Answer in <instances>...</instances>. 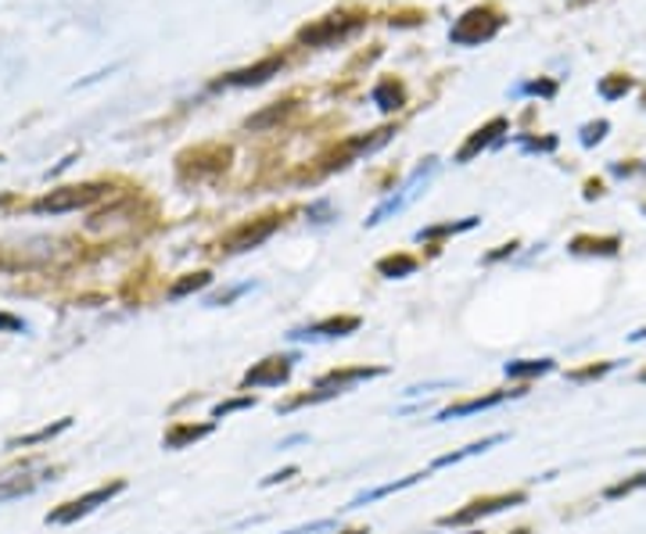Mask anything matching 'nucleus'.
<instances>
[{"label": "nucleus", "instance_id": "nucleus-35", "mask_svg": "<svg viewBox=\"0 0 646 534\" xmlns=\"http://www.w3.org/2000/svg\"><path fill=\"white\" fill-rule=\"evenodd\" d=\"M345 534H367V531H345Z\"/></svg>", "mask_w": 646, "mask_h": 534}, {"label": "nucleus", "instance_id": "nucleus-6", "mask_svg": "<svg viewBox=\"0 0 646 534\" xmlns=\"http://www.w3.org/2000/svg\"><path fill=\"white\" fill-rule=\"evenodd\" d=\"M277 226H280V215H258L252 223H241L237 229H230L223 237V252H252L277 234Z\"/></svg>", "mask_w": 646, "mask_h": 534}, {"label": "nucleus", "instance_id": "nucleus-30", "mask_svg": "<svg viewBox=\"0 0 646 534\" xmlns=\"http://www.w3.org/2000/svg\"><path fill=\"white\" fill-rule=\"evenodd\" d=\"M521 148H525V151H553V148H557V137H542V140H528V137H525V140H521Z\"/></svg>", "mask_w": 646, "mask_h": 534}, {"label": "nucleus", "instance_id": "nucleus-11", "mask_svg": "<svg viewBox=\"0 0 646 534\" xmlns=\"http://www.w3.org/2000/svg\"><path fill=\"white\" fill-rule=\"evenodd\" d=\"M513 395H525V392H493V395H481V398H464V402H456V406L442 409V413H438V420H453V416H467V413L493 409V406H499V402H507V398H513Z\"/></svg>", "mask_w": 646, "mask_h": 534}, {"label": "nucleus", "instance_id": "nucleus-5", "mask_svg": "<svg viewBox=\"0 0 646 534\" xmlns=\"http://www.w3.org/2000/svg\"><path fill=\"white\" fill-rule=\"evenodd\" d=\"M108 194V186H100V183H83V186H62V191H51L47 197H40L36 201V212H72V209H86V205H94V201H100Z\"/></svg>", "mask_w": 646, "mask_h": 534}, {"label": "nucleus", "instance_id": "nucleus-12", "mask_svg": "<svg viewBox=\"0 0 646 534\" xmlns=\"http://www.w3.org/2000/svg\"><path fill=\"white\" fill-rule=\"evenodd\" d=\"M352 330H359V316H335V320L298 330L295 338H345V334H352Z\"/></svg>", "mask_w": 646, "mask_h": 534}, {"label": "nucleus", "instance_id": "nucleus-1", "mask_svg": "<svg viewBox=\"0 0 646 534\" xmlns=\"http://www.w3.org/2000/svg\"><path fill=\"white\" fill-rule=\"evenodd\" d=\"M502 22L507 19L496 8H470L449 29V43H456V47H481V43H488L499 33Z\"/></svg>", "mask_w": 646, "mask_h": 534}, {"label": "nucleus", "instance_id": "nucleus-17", "mask_svg": "<svg viewBox=\"0 0 646 534\" xmlns=\"http://www.w3.org/2000/svg\"><path fill=\"white\" fill-rule=\"evenodd\" d=\"M36 484H40V478H33V473H22V478H8V481H0V502L19 499V495H29Z\"/></svg>", "mask_w": 646, "mask_h": 534}, {"label": "nucleus", "instance_id": "nucleus-32", "mask_svg": "<svg viewBox=\"0 0 646 534\" xmlns=\"http://www.w3.org/2000/svg\"><path fill=\"white\" fill-rule=\"evenodd\" d=\"M0 330H22V320H14V316H0Z\"/></svg>", "mask_w": 646, "mask_h": 534}, {"label": "nucleus", "instance_id": "nucleus-7", "mask_svg": "<svg viewBox=\"0 0 646 534\" xmlns=\"http://www.w3.org/2000/svg\"><path fill=\"white\" fill-rule=\"evenodd\" d=\"M123 481H112V484H105V488H94V492H86V495H80V499H72V502H65V506H57L54 513H47V524H72V521H80V516H86V513H94L100 502H108V499H115L123 492Z\"/></svg>", "mask_w": 646, "mask_h": 534}, {"label": "nucleus", "instance_id": "nucleus-33", "mask_svg": "<svg viewBox=\"0 0 646 534\" xmlns=\"http://www.w3.org/2000/svg\"><path fill=\"white\" fill-rule=\"evenodd\" d=\"M632 341H646V327H643V330H636V334H632Z\"/></svg>", "mask_w": 646, "mask_h": 534}, {"label": "nucleus", "instance_id": "nucleus-15", "mask_svg": "<svg viewBox=\"0 0 646 534\" xmlns=\"http://www.w3.org/2000/svg\"><path fill=\"white\" fill-rule=\"evenodd\" d=\"M212 435V424H180V427H172L169 435H166V449H183V445H191V441H201V438H209Z\"/></svg>", "mask_w": 646, "mask_h": 534}, {"label": "nucleus", "instance_id": "nucleus-4", "mask_svg": "<svg viewBox=\"0 0 646 534\" xmlns=\"http://www.w3.org/2000/svg\"><path fill=\"white\" fill-rule=\"evenodd\" d=\"M359 25H363L359 14H330V19H320L316 25L298 29V43H309V47H330V43L352 36Z\"/></svg>", "mask_w": 646, "mask_h": 534}, {"label": "nucleus", "instance_id": "nucleus-18", "mask_svg": "<svg viewBox=\"0 0 646 534\" xmlns=\"http://www.w3.org/2000/svg\"><path fill=\"white\" fill-rule=\"evenodd\" d=\"M209 273H187L183 280H177L169 287V298L177 301V298H187V295H194V291H201V287H209Z\"/></svg>", "mask_w": 646, "mask_h": 534}, {"label": "nucleus", "instance_id": "nucleus-19", "mask_svg": "<svg viewBox=\"0 0 646 534\" xmlns=\"http://www.w3.org/2000/svg\"><path fill=\"white\" fill-rule=\"evenodd\" d=\"M553 363L550 359H521V363L507 366V377H539V373H550Z\"/></svg>", "mask_w": 646, "mask_h": 534}, {"label": "nucleus", "instance_id": "nucleus-36", "mask_svg": "<svg viewBox=\"0 0 646 534\" xmlns=\"http://www.w3.org/2000/svg\"><path fill=\"white\" fill-rule=\"evenodd\" d=\"M571 4H585V0H571Z\"/></svg>", "mask_w": 646, "mask_h": 534}, {"label": "nucleus", "instance_id": "nucleus-10", "mask_svg": "<svg viewBox=\"0 0 646 534\" xmlns=\"http://www.w3.org/2000/svg\"><path fill=\"white\" fill-rule=\"evenodd\" d=\"M284 68V57H263L258 65H252V68H237V72H230V76H223L215 86H263L266 79H273L277 72Z\"/></svg>", "mask_w": 646, "mask_h": 534}, {"label": "nucleus", "instance_id": "nucleus-37", "mask_svg": "<svg viewBox=\"0 0 646 534\" xmlns=\"http://www.w3.org/2000/svg\"><path fill=\"white\" fill-rule=\"evenodd\" d=\"M643 105H646V94H643Z\"/></svg>", "mask_w": 646, "mask_h": 534}, {"label": "nucleus", "instance_id": "nucleus-2", "mask_svg": "<svg viewBox=\"0 0 646 534\" xmlns=\"http://www.w3.org/2000/svg\"><path fill=\"white\" fill-rule=\"evenodd\" d=\"M381 373H384V366H349V370L324 373V377L316 381L313 392H309V395H298L287 409H295V406H309V402H324V398H330V395H341V392H349L352 384L370 381V377H381Z\"/></svg>", "mask_w": 646, "mask_h": 534}, {"label": "nucleus", "instance_id": "nucleus-22", "mask_svg": "<svg viewBox=\"0 0 646 534\" xmlns=\"http://www.w3.org/2000/svg\"><path fill=\"white\" fill-rule=\"evenodd\" d=\"M68 424H72V420H57L54 427H40V430H33V435H25V438H14V441H11V449H25V445L47 441V438H54V435H62V430H68Z\"/></svg>", "mask_w": 646, "mask_h": 534}, {"label": "nucleus", "instance_id": "nucleus-29", "mask_svg": "<svg viewBox=\"0 0 646 534\" xmlns=\"http://www.w3.org/2000/svg\"><path fill=\"white\" fill-rule=\"evenodd\" d=\"M614 363H600V366H585V370H574L571 373V381H593V377H603Z\"/></svg>", "mask_w": 646, "mask_h": 534}, {"label": "nucleus", "instance_id": "nucleus-14", "mask_svg": "<svg viewBox=\"0 0 646 534\" xmlns=\"http://www.w3.org/2000/svg\"><path fill=\"white\" fill-rule=\"evenodd\" d=\"M370 100H373V105H378L381 111H399V108H402V100H406V90H402V83H395V79H381L378 86H373Z\"/></svg>", "mask_w": 646, "mask_h": 534}, {"label": "nucleus", "instance_id": "nucleus-8", "mask_svg": "<svg viewBox=\"0 0 646 534\" xmlns=\"http://www.w3.org/2000/svg\"><path fill=\"white\" fill-rule=\"evenodd\" d=\"M292 366L295 359L292 355H269L263 363H255L248 373L241 377V387H277L292 377Z\"/></svg>", "mask_w": 646, "mask_h": 534}, {"label": "nucleus", "instance_id": "nucleus-24", "mask_svg": "<svg viewBox=\"0 0 646 534\" xmlns=\"http://www.w3.org/2000/svg\"><path fill=\"white\" fill-rule=\"evenodd\" d=\"M639 488H646V470H639L636 478H628V481H617V484H611L607 492V499H625V495H632V492H639Z\"/></svg>", "mask_w": 646, "mask_h": 534}, {"label": "nucleus", "instance_id": "nucleus-20", "mask_svg": "<svg viewBox=\"0 0 646 534\" xmlns=\"http://www.w3.org/2000/svg\"><path fill=\"white\" fill-rule=\"evenodd\" d=\"M478 226V215H470L464 223H442V226H431V229H421L416 241H435V237H449V234H464V229Z\"/></svg>", "mask_w": 646, "mask_h": 534}, {"label": "nucleus", "instance_id": "nucleus-16", "mask_svg": "<svg viewBox=\"0 0 646 534\" xmlns=\"http://www.w3.org/2000/svg\"><path fill=\"white\" fill-rule=\"evenodd\" d=\"M416 266H421V263H416V258L413 255H388V258H381V263H378V273H381V277H410V273H416Z\"/></svg>", "mask_w": 646, "mask_h": 534}, {"label": "nucleus", "instance_id": "nucleus-28", "mask_svg": "<svg viewBox=\"0 0 646 534\" xmlns=\"http://www.w3.org/2000/svg\"><path fill=\"white\" fill-rule=\"evenodd\" d=\"M248 406H255V398L252 395H241L234 402H223V406H215V416H230L234 409H248Z\"/></svg>", "mask_w": 646, "mask_h": 534}, {"label": "nucleus", "instance_id": "nucleus-23", "mask_svg": "<svg viewBox=\"0 0 646 534\" xmlns=\"http://www.w3.org/2000/svg\"><path fill=\"white\" fill-rule=\"evenodd\" d=\"M632 90V79L628 76H607V79H600V97L603 100H617V97H625Z\"/></svg>", "mask_w": 646, "mask_h": 534}, {"label": "nucleus", "instance_id": "nucleus-27", "mask_svg": "<svg viewBox=\"0 0 646 534\" xmlns=\"http://www.w3.org/2000/svg\"><path fill=\"white\" fill-rule=\"evenodd\" d=\"M607 129H611V122H607V119L585 122V126H582V143H585V148H593V143H600L603 137H607Z\"/></svg>", "mask_w": 646, "mask_h": 534}, {"label": "nucleus", "instance_id": "nucleus-9", "mask_svg": "<svg viewBox=\"0 0 646 534\" xmlns=\"http://www.w3.org/2000/svg\"><path fill=\"white\" fill-rule=\"evenodd\" d=\"M502 134H507V119H502V115H496L493 122H485L481 129H474L470 140L464 143V148L456 151V162H459V165L474 162V158H478L481 151H488V148H493V143H499V140H502Z\"/></svg>", "mask_w": 646, "mask_h": 534}, {"label": "nucleus", "instance_id": "nucleus-31", "mask_svg": "<svg viewBox=\"0 0 646 534\" xmlns=\"http://www.w3.org/2000/svg\"><path fill=\"white\" fill-rule=\"evenodd\" d=\"M513 248H517V241H510V244H502V248H499V252H493V255H488V258H485V263H496V258H502V255H513Z\"/></svg>", "mask_w": 646, "mask_h": 534}, {"label": "nucleus", "instance_id": "nucleus-26", "mask_svg": "<svg viewBox=\"0 0 646 534\" xmlns=\"http://www.w3.org/2000/svg\"><path fill=\"white\" fill-rule=\"evenodd\" d=\"M295 108V100H280L277 108H269V111H263V115H255V119H248V129H263V126H269V122H277V119H284L287 111Z\"/></svg>", "mask_w": 646, "mask_h": 534}, {"label": "nucleus", "instance_id": "nucleus-3", "mask_svg": "<svg viewBox=\"0 0 646 534\" xmlns=\"http://www.w3.org/2000/svg\"><path fill=\"white\" fill-rule=\"evenodd\" d=\"M521 502H525V492H502V495L470 499L464 510L442 516V527H464V524H474V521H485V516H493V513L507 510V506H521Z\"/></svg>", "mask_w": 646, "mask_h": 534}, {"label": "nucleus", "instance_id": "nucleus-13", "mask_svg": "<svg viewBox=\"0 0 646 534\" xmlns=\"http://www.w3.org/2000/svg\"><path fill=\"white\" fill-rule=\"evenodd\" d=\"M617 248H622V241L617 237H589V234L574 237L568 244L571 255H617Z\"/></svg>", "mask_w": 646, "mask_h": 534}, {"label": "nucleus", "instance_id": "nucleus-25", "mask_svg": "<svg viewBox=\"0 0 646 534\" xmlns=\"http://www.w3.org/2000/svg\"><path fill=\"white\" fill-rule=\"evenodd\" d=\"M513 94L521 97V94H531V97H553L557 94V83L553 79H528L521 86H513Z\"/></svg>", "mask_w": 646, "mask_h": 534}, {"label": "nucleus", "instance_id": "nucleus-34", "mask_svg": "<svg viewBox=\"0 0 646 534\" xmlns=\"http://www.w3.org/2000/svg\"><path fill=\"white\" fill-rule=\"evenodd\" d=\"M639 381H643V384H646V370H639Z\"/></svg>", "mask_w": 646, "mask_h": 534}, {"label": "nucleus", "instance_id": "nucleus-21", "mask_svg": "<svg viewBox=\"0 0 646 534\" xmlns=\"http://www.w3.org/2000/svg\"><path fill=\"white\" fill-rule=\"evenodd\" d=\"M496 441H502V435H493V438H485V441H474V445H467L464 452L442 456V459H435V467H453V463H459V459H467V456H478V452H485V449H493Z\"/></svg>", "mask_w": 646, "mask_h": 534}]
</instances>
